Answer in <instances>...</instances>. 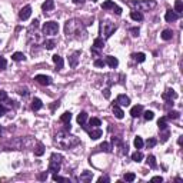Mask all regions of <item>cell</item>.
<instances>
[{"label":"cell","instance_id":"5","mask_svg":"<svg viewBox=\"0 0 183 183\" xmlns=\"http://www.w3.org/2000/svg\"><path fill=\"white\" fill-rule=\"evenodd\" d=\"M57 32H59V24L56 22H47L43 26V33L46 36H55L57 34Z\"/></svg>","mask_w":183,"mask_h":183},{"label":"cell","instance_id":"27","mask_svg":"<svg viewBox=\"0 0 183 183\" xmlns=\"http://www.w3.org/2000/svg\"><path fill=\"white\" fill-rule=\"evenodd\" d=\"M86 120H87V113L80 112V114L77 116V123H79V125H85Z\"/></svg>","mask_w":183,"mask_h":183},{"label":"cell","instance_id":"1","mask_svg":"<svg viewBox=\"0 0 183 183\" xmlns=\"http://www.w3.org/2000/svg\"><path fill=\"white\" fill-rule=\"evenodd\" d=\"M65 34L67 37L73 39H85L86 37V27L79 19H70L65 24Z\"/></svg>","mask_w":183,"mask_h":183},{"label":"cell","instance_id":"9","mask_svg":"<svg viewBox=\"0 0 183 183\" xmlns=\"http://www.w3.org/2000/svg\"><path fill=\"white\" fill-rule=\"evenodd\" d=\"M176 97H178V93H176L173 89H167V90H166V93L163 94V99H166V100H167V104H173V102H172V100H173V99H176Z\"/></svg>","mask_w":183,"mask_h":183},{"label":"cell","instance_id":"14","mask_svg":"<svg viewBox=\"0 0 183 183\" xmlns=\"http://www.w3.org/2000/svg\"><path fill=\"white\" fill-rule=\"evenodd\" d=\"M92 179H93V172H89V170H85L83 173L80 174L79 180H80V182H85V183H87V182H92Z\"/></svg>","mask_w":183,"mask_h":183},{"label":"cell","instance_id":"40","mask_svg":"<svg viewBox=\"0 0 183 183\" xmlns=\"http://www.w3.org/2000/svg\"><path fill=\"white\" fill-rule=\"evenodd\" d=\"M104 65H106V62H104L103 59H96V60H94V66H96V67H104Z\"/></svg>","mask_w":183,"mask_h":183},{"label":"cell","instance_id":"49","mask_svg":"<svg viewBox=\"0 0 183 183\" xmlns=\"http://www.w3.org/2000/svg\"><path fill=\"white\" fill-rule=\"evenodd\" d=\"M39 179H40V180H46L47 179V172H43V173L39 174Z\"/></svg>","mask_w":183,"mask_h":183},{"label":"cell","instance_id":"58","mask_svg":"<svg viewBox=\"0 0 183 183\" xmlns=\"http://www.w3.org/2000/svg\"><path fill=\"white\" fill-rule=\"evenodd\" d=\"M93 2H97V0H93Z\"/></svg>","mask_w":183,"mask_h":183},{"label":"cell","instance_id":"3","mask_svg":"<svg viewBox=\"0 0 183 183\" xmlns=\"http://www.w3.org/2000/svg\"><path fill=\"white\" fill-rule=\"evenodd\" d=\"M137 12H149V10L155 9L156 2L155 0H135L130 3Z\"/></svg>","mask_w":183,"mask_h":183},{"label":"cell","instance_id":"57","mask_svg":"<svg viewBox=\"0 0 183 183\" xmlns=\"http://www.w3.org/2000/svg\"><path fill=\"white\" fill-rule=\"evenodd\" d=\"M2 133H3V129H2V127H0V136H2Z\"/></svg>","mask_w":183,"mask_h":183},{"label":"cell","instance_id":"23","mask_svg":"<svg viewBox=\"0 0 183 183\" xmlns=\"http://www.w3.org/2000/svg\"><path fill=\"white\" fill-rule=\"evenodd\" d=\"M172 37H173V32H172L170 29H166V30L162 32V39H163V40H170Z\"/></svg>","mask_w":183,"mask_h":183},{"label":"cell","instance_id":"44","mask_svg":"<svg viewBox=\"0 0 183 183\" xmlns=\"http://www.w3.org/2000/svg\"><path fill=\"white\" fill-rule=\"evenodd\" d=\"M156 143H157V142H156V139H153V137H152V139H147V142H146V146H147V147H153Z\"/></svg>","mask_w":183,"mask_h":183},{"label":"cell","instance_id":"24","mask_svg":"<svg viewBox=\"0 0 183 183\" xmlns=\"http://www.w3.org/2000/svg\"><path fill=\"white\" fill-rule=\"evenodd\" d=\"M33 152H34V155L36 156H42L43 153H44V146H43L42 143H37V146L33 149Z\"/></svg>","mask_w":183,"mask_h":183},{"label":"cell","instance_id":"15","mask_svg":"<svg viewBox=\"0 0 183 183\" xmlns=\"http://www.w3.org/2000/svg\"><path fill=\"white\" fill-rule=\"evenodd\" d=\"M102 135H103V132L100 130L99 127H94V129H92V130L89 132V136L92 140H97L99 137H102Z\"/></svg>","mask_w":183,"mask_h":183},{"label":"cell","instance_id":"28","mask_svg":"<svg viewBox=\"0 0 183 183\" xmlns=\"http://www.w3.org/2000/svg\"><path fill=\"white\" fill-rule=\"evenodd\" d=\"M157 126H159L160 130H166V129H167V119H166V118L159 119V122H157Z\"/></svg>","mask_w":183,"mask_h":183},{"label":"cell","instance_id":"46","mask_svg":"<svg viewBox=\"0 0 183 183\" xmlns=\"http://www.w3.org/2000/svg\"><path fill=\"white\" fill-rule=\"evenodd\" d=\"M3 100H7V93L5 90H0V102H3Z\"/></svg>","mask_w":183,"mask_h":183},{"label":"cell","instance_id":"17","mask_svg":"<svg viewBox=\"0 0 183 183\" xmlns=\"http://www.w3.org/2000/svg\"><path fill=\"white\" fill-rule=\"evenodd\" d=\"M142 112H143V106L142 104H136V106H133L130 110V114L132 118H137V116H140Z\"/></svg>","mask_w":183,"mask_h":183},{"label":"cell","instance_id":"29","mask_svg":"<svg viewBox=\"0 0 183 183\" xmlns=\"http://www.w3.org/2000/svg\"><path fill=\"white\" fill-rule=\"evenodd\" d=\"M142 159H143V153L139 150L135 152V153L132 155V160H133V162H137V163H139V162H142Z\"/></svg>","mask_w":183,"mask_h":183},{"label":"cell","instance_id":"42","mask_svg":"<svg viewBox=\"0 0 183 183\" xmlns=\"http://www.w3.org/2000/svg\"><path fill=\"white\" fill-rule=\"evenodd\" d=\"M6 66H7V62H6V59L0 56V70H5Z\"/></svg>","mask_w":183,"mask_h":183},{"label":"cell","instance_id":"36","mask_svg":"<svg viewBox=\"0 0 183 183\" xmlns=\"http://www.w3.org/2000/svg\"><path fill=\"white\" fill-rule=\"evenodd\" d=\"M12 59H13L14 62H20V60H24L26 57H24V55H23V53L16 52V53H14V55H13V56H12Z\"/></svg>","mask_w":183,"mask_h":183},{"label":"cell","instance_id":"56","mask_svg":"<svg viewBox=\"0 0 183 183\" xmlns=\"http://www.w3.org/2000/svg\"><path fill=\"white\" fill-rule=\"evenodd\" d=\"M73 3H75V5H83L85 0H73Z\"/></svg>","mask_w":183,"mask_h":183},{"label":"cell","instance_id":"7","mask_svg":"<svg viewBox=\"0 0 183 183\" xmlns=\"http://www.w3.org/2000/svg\"><path fill=\"white\" fill-rule=\"evenodd\" d=\"M102 29H103V32H104V36L106 37H110L113 33L116 32V29H118V26L114 23H110V22H106V23L102 24Z\"/></svg>","mask_w":183,"mask_h":183},{"label":"cell","instance_id":"48","mask_svg":"<svg viewBox=\"0 0 183 183\" xmlns=\"http://www.w3.org/2000/svg\"><path fill=\"white\" fill-rule=\"evenodd\" d=\"M97 182H99V183H103V182H109V178H107V176H100V178L97 179Z\"/></svg>","mask_w":183,"mask_h":183},{"label":"cell","instance_id":"2","mask_svg":"<svg viewBox=\"0 0 183 183\" xmlns=\"http://www.w3.org/2000/svg\"><path fill=\"white\" fill-rule=\"evenodd\" d=\"M79 137L70 135L67 130H60L55 135V143L62 149H66V150L73 149L75 146L79 145Z\"/></svg>","mask_w":183,"mask_h":183},{"label":"cell","instance_id":"30","mask_svg":"<svg viewBox=\"0 0 183 183\" xmlns=\"http://www.w3.org/2000/svg\"><path fill=\"white\" fill-rule=\"evenodd\" d=\"M102 125V122H100V119L97 118H92L89 120V126H92V129H94V127H99Z\"/></svg>","mask_w":183,"mask_h":183},{"label":"cell","instance_id":"53","mask_svg":"<svg viewBox=\"0 0 183 183\" xmlns=\"http://www.w3.org/2000/svg\"><path fill=\"white\" fill-rule=\"evenodd\" d=\"M19 93L22 94V96H27L29 92H27V89H20V90H19Z\"/></svg>","mask_w":183,"mask_h":183},{"label":"cell","instance_id":"26","mask_svg":"<svg viewBox=\"0 0 183 183\" xmlns=\"http://www.w3.org/2000/svg\"><path fill=\"white\" fill-rule=\"evenodd\" d=\"M183 12V2L182 0H176L174 2V13H182Z\"/></svg>","mask_w":183,"mask_h":183},{"label":"cell","instance_id":"54","mask_svg":"<svg viewBox=\"0 0 183 183\" xmlns=\"http://www.w3.org/2000/svg\"><path fill=\"white\" fill-rule=\"evenodd\" d=\"M104 97H106V99L110 97V90H109V89H104Z\"/></svg>","mask_w":183,"mask_h":183},{"label":"cell","instance_id":"22","mask_svg":"<svg viewBox=\"0 0 183 183\" xmlns=\"http://www.w3.org/2000/svg\"><path fill=\"white\" fill-rule=\"evenodd\" d=\"M132 57H133L136 62H139V63H142V62L146 60V55H145V53H142V52L140 53H133V55H132Z\"/></svg>","mask_w":183,"mask_h":183},{"label":"cell","instance_id":"34","mask_svg":"<svg viewBox=\"0 0 183 183\" xmlns=\"http://www.w3.org/2000/svg\"><path fill=\"white\" fill-rule=\"evenodd\" d=\"M70 119H72V113H70V112H65L63 114H62L60 120H62L63 123H67V122H70Z\"/></svg>","mask_w":183,"mask_h":183},{"label":"cell","instance_id":"35","mask_svg":"<svg viewBox=\"0 0 183 183\" xmlns=\"http://www.w3.org/2000/svg\"><path fill=\"white\" fill-rule=\"evenodd\" d=\"M114 3H113L112 0H106V2H104L103 3V6H102V9H104V10H109V9H112L113 10V7H114Z\"/></svg>","mask_w":183,"mask_h":183},{"label":"cell","instance_id":"8","mask_svg":"<svg viewBox=\"0 0 183 183\" xmlns=\"http://www.w3.org/2000/svg\"><path fill=\"white\" fill-rule=\"evenodd\" d=\"M34 80L37 82L39 85H42V86H49L50 83H52V79H50L49 76H46V75H37L36 77H34Z\"/></svg>","mask_w":183,"mask_h":183},{"label":"cell","instance_id":"12","mask_svg":"<svg viewBox=\"0 0 183 183\" xmlns=\"http://www.w3.org/2000/svg\"><path fill=\"white\" fill-rule=\"evenodd\" d=\"M79 59H80V52L72 53L70 56H69V65H70V67H76L77 63H79Z\"/></svg>","mask_w":183,"mask_h":183},{"label":"cell","instance_id":"32","mask_svg":"<svg viewBox=\"0 0 183 183\" xmlns=\"http://www.w3.org/2000/svg\"><path fill=\"white\" fill-rule=\"evenodd\" d=\"M146 162H147V164H149L150 167H153V169H155L156 166H157V163H156V157H155L153 155H149V156H147V160H146Z\"/></svg>","mask_w":183,"mask_h":183},{"label":"cell","instance_id":"37","mask_svg":"<svg viewBox=\"0 0 183 183\" xmlns=\"http://www.w3.org/2000/svg\"><path fill=\"white\" fill-rule=\"evenodd\" d=\"M99 149H100V150L102 152H112V149H110V145H109L107 142H103V143H102V145L99 146Z\"/></svg>","mask_w":183,"mask_h":183},{"label":"cell","instance_id":"6","mask_svg":"<svg viewBox=\"0 0 183 183\" xmlns=\"http://www.w3.org/2000/svg\"><path fill=\"white\" fill-rule=\"evenodd\" d=\"M103 47H104V40L102 37H97L93 42V46H92V53H93V55H96V56H99V53L103 50Z\"/></svg>","mask_w":183,"mask_h":183},{"label":"cell","instance_id":"43","mask_svg":"<svg viewBox=\"0 0 183 183\" xmlns=\"http://www.w3.org/2000/svg\"><path fill=\"white\" fill-rule=\"evenodd\" d=\"M179 118V112H174V110H172V112H169V114H167V119H178Z\"/></svg>","mask_w":183,"mask_h":183},{"label":"cell","instance_id":"41","mask_svg":"<svg viewBox=\"0 0 183 183\" xmlns=\"http://www.w3.org/2000/svg\"><path fill=\"white\" fill-rule=\"evenodd\" d=\"M53 180H55V182H67V179H66V178H62V176H59L57 173L53 174Z\"/></svg>","mask_w":183,"mask_h":183},{"label":"cell","instance_id":"21","mask_svg":"<svg viewBox=\"0 0 183 183\" xmlns=\"http://www.w3.org/2000/svg\"><path fill=\"white\" fill-rule=\"evenodd\" d=\"M130 17L133 20H136V22H142L143 20V14H142V12H137V10H133L130 13Z\"/></svg>","mask_w":183,"mask_h":183},{"label":"cell","instance_id":"20","mask_svg":"<svg viewBox=\"0 0 183 183\" xmlns=\"http://www.w3.org/2000/svg\"><path fill=\"white\" fill-rule=\"evenodd\" d=\"M113 113L118 119H123V116H125V113H123V110L120 109L119 104H113Z\"/></svg>","mask_w":183,"mask_h":183},{"label":"cell","instance_id":"52","mask_svg":"<svg viewBox=\"0 0 183 183\" xmlns=\"http://www.w3.org/2000/svg\"><path fill=\"white\" fill-rule=\"evenodd\" d=\"M167 139H169V132H166L163 136H162V142H166Z\"/></svg>","mask_w":183,"mask_h":183},{"label":"cell","instance_id":"47","mask_svg":"<svg viewBox=\"0 0 183 183\" xmlns=\"http://www.w3.org/2000/svg\"><path fill=\"white\" fill-rule=\"evenodd\" d=\"M113 12L118 14V16H120V14H122V9H120L119 6H114V7H113Z\"/></svg>","mask_w":183,"mask_h":183},{"label":"cell","instance_id":"4","mask_svg":"<svg viewBox=\"0 0 183 183\" xmlns=\"http://www.w3.org/2000/svg\"><path fill=\"white\" fill-rule=\"evenodd\" d=\"M62 162H63V156L59 155V153H53L50 156V160H49V172L50 173H59L60 172V166Z\"/></svg>","mask_w":183,"mask_h":183},{"label":"cell","instance_id":"16","mask_svg":"<svg viewBox=\"0 0 183 183\" xmlns=\"http://www.w3.org/2000/svg\"><path fill=\"white\" fill-rule=\"evenodd\" d=\"M178 13H174V12H172V10H167L166 12V14H164V19H166V22L167 23H172V22H174V20H178Z\"/></svg>","mask_w":183,"mask_h":183},{"label":"cell","instance_id":"38","mask_svg":"<svg viewBox=\"0 0 183 183\" xmlns=\"http://www.w3.org/2000/svg\"><path fill=\"white\" fill-rule=\"evenodd\" d=\"M143 118H145L146 120H152V119L155 118V113L152 112V110H146V112L143 113Z\"/></svg>","mask_w":183,"mask_h":183},{"label":"cell","instance_id":"55","mask_svg":"<svg viewBox=\"0 0 183 183\" xmlns=\"http://www.w3.org/2000/svg\"><path fill=\"white\" fill-rule=\"evenodd\" d=\"M65 130H67V132H70V122H67V123H65Z\"/></svg>","mask_w":183,"mask_h":183},{"label":"cell","instance_id":"25","mask_svg":"<svg viewBox=\"0 0 183 183\" xmlns=\"http://www.w3.org/2000/svg\"><path fill=\"white\" fill-rule=\"evenodd\" d=\"M43 106L42 103V100L40 99H33V103H32V109L33 110H40Z\"/></svg>","mask_w":183,"mask_h":183},{"label":"cell","instance_id":"31","mask_svg":"<svg viewBox=\"0 0 183 183\" xmlns=\"http://www.w3.org/2000/svg\"><path fill=\"white\" fill-rule=\"evenodd\" d=\"M133 145H135V147H136V149H142L145 143H143V139H142L140 136H136V137H135V142H133Z\"/></svg>","mask_w":183,"mask_h":183},{"label":"cell","instance_id":"45","mask_svg":"<svg viewBox=\"0 0 183 183\" xmlns=\"http://www.w3.org/2000/svg\"><path fill=\"white\" fill-rule=\"evenodd\" d=\"M130 33H132V36L137 37V36H139V33H140V30H139V27H132L130 29Z\"/></svg>","mask_w":183,"mask_h":183},{"label":"cell","instance_id":"33","mask_svg":"<svg viewBox=\"0 0 183 183\" xmlns=\"http://www.w3.org/2000/svg\"><path fill=\"white\" fill-rule=\"evenodd\" d=\"M55 46H56V42H55V40H46V42L43 43V47L47 49V50H52Z\"/></svg>","mask_w":183,"mask_h":183},{"label":"cell","instance_id":"19","mask_svg":"<svg viewBox=\"0 0 183 183\" xmlns=\"http://www.w3.org/2000/svg\"><path fill=\"white\" fill-rule=\"evenodd\" d=\"M106 63H107V65L110 66L112 69H114V67H118L119 60L114 56H107V57H106Z\"/></svg>","mask_w":183,"mask_h":183},{"label":"cell","instance_id":"18","mask_svg":"<svg viewBox=\"0 0 183 183\" xmlns=\"http://www.w3.org/2000/svg\"><path fill=\"white\" fill-rule=\"evenodd\" d=\"M53 63L57 66V70H60L62 67H63V65H65V62H63V57L59 56V55H55V56H53Z\"/></svg>","mask_w":183,"mask_h":183},{"label":"cell","instance_id":"39","mask_svg":"<svg viewBox=\"0 0 183 183\" xmlns=\"http://www.w3.org/2000/svg\"><path fill=\"white\" fill-rule=\"evenodd\" d=\"M135 179H136V174L135 173H126L125 174V180H126V182H133Z\"/></svg>","mask_w":183,"mask_h":183},{"label":"cell","instance_id":"51","mask_svg":"<svg viewBox=\"0 0 183 183\" xmlns=\"http://www.w3.org/2000/svg\"><path fill=\"white\" fill-rule=\"evenodd\" d=\"M5 113H6V107H5V106H2V104H0V118H2V116H3Z\"/></svg>","mask_w":183,"mask_h":183},{"label":"cell","instance_id":"11","mask_svg":"<svg viewBox=\"0 0 183 183\" xmlns=\"http://www.w3.org/2000/svg\"><path fill=\"white\" fill-rule=\"evenodd\" d=\"M30 14H32V7H30V6H24L23 9L20 10L19 17L22 20H27L29 17H30Z\"/></svg>","mask_w":183,"mask_h":183},{"label":"cell","instance_id":"50","mask_svg":"<svg viewBox=\"0 0 183 183\" xmlns=\"http://www.w3.org/2000/svg\"><path fill=\"white\" fill-rule=\"evenodd\" d=\"M152 180H153V182H162L163 178H162V176H155V178H152Z\"/></svg>","mask_w":183,"mask_h":183},{"label":"cell","instance_id":"13","mask_svg":"<svg viewBox=\"0 0 183 183\" xmlns=\"http://www.w3.org/2000/svg\"><path fill=\"white\" fill-rule=\"evenodd\" d=\"M53 9H55V0H46L42 5V10L44 13H50Z\"/></svg>","mask_w":183,"mask_h":183},{"label":"cell","instance_id":"10","mask_svg":"<svg viewBox=\"0 0 183 183\" xmlns=\"http://www.w3.org/2000/svg\"><path fill=\"white\" fill-rule=\"evenodd\" d=\"M116 103H118L119 106L127 107V106L130 104V99L127 97L126 94H119V96H118V100H116Z\"/></svg>","mask_w":183,"mask_h":183}]
</instances>
